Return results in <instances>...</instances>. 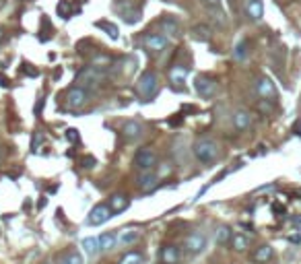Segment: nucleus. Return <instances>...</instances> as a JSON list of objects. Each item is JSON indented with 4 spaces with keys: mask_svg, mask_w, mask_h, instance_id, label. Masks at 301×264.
I'll use <instances>...</instances> for the list:
<instances>
[{
    "mask_svg": "<svg viewBox=\"0 0 301 264\" xmlns=\"http://www.w3.org/2000/svg\"><path fill=\"white\" fill-rule=\"evenodd\" d=\"M89 95H91V91L89 89H83V87H79V85H74V87H71V89L66 91V108L68 110H79V108H83L85 103L89 101Z\"/></svg>",
    "mask_w": 301,
    "mask_h": 264,
    "instance_id": "39448f33",
    "label": "nucleus"
},
{
    "mask_svg": "<svg viewBox=\"0 0 301 264\" xmlns=\"http://www.w3.org/2000/svg\"><path fill=\"white\" fill-rule=\"evenodd\" d=\"M111 208L107 205H97V207H93L91 208V213L87 217V223L89 225H103V223H107L109 219H111Z\"/></svg>",
    "mask_w": 301,
    "mask_h": 264,
    "instance_id": "0eeeda50",
    "label": "nucleus"
},
{
    "mask_svg": "<svg viewBox=\"0 0 301 264\" xmlns=\"http://www.w3.org/2000/svg\"><path fill=\"white\" fill-rule=\"evenodd\" d=\"M161 262L163 264H177L179 262V250H177V245L174 244H165L161 248Z\"/></svg>",
    "mask_w": 301,
    "mask_h": 264,
    "instance_id": "f8f14e48",
    "label": "nucleus"
},
{
    "mask_svg": "<svg viewBox=\"0 0 301 264\" xmlns=\"http://www.w3.org/2000/svg\"><path fill=\"white\" fill-rule=\"evenodd\" d=\"M66 140L68 143H72V145H76L81 140V134H79V130H74V128H68L66 130Z\"/></svg>",
    "mask_w": 301,
    "mask_h": 264,
    "instance_id": "2f4dec72",
    "label": "nucleus"
},
{
    "mask_svg": "<svg viewBox=\"0 0 301 264\" xmlns=\"http://www.w3.org/2000/svg\"><path fill=\"white\" fill-rule=\"evenodd\" d=\"M122 136L126 140H139L142 136V126L139 122H126L122 126Z\"/></svg>",
    "mask_w": 301,
    "mask_h": 264,
    "instance_id": "4468645a",
    "label": "nucleus"
},
{
    "mask_svg": "<svg viewBox=\"0 0 301 264\" xmlns=\"http://www.w3.org/2000/svg\"><path fill=\"white\" fill-rule=\"evenodd\" d=\"M144 48H147L149 52H153V54H159V52H163L167 48V38L165 35H159V33H149L147 38L142 39Z\"/></svg>",
    "mask_w": 301,
    "mask_h": 264,
    "instance_id": "1a4fd4ad",
    "label": "nucleus"
},
{
    "mask_svg": "<svg viewBox=\"0 0 301 264\" xmlns=\"http://www.w3.org/2000/svg\"><path fill=\"white\" fill-rule=\"evenodd\" d=\"M229 244H231V248H233V250H237V252H244V250H248V248H250V240H248L246 235H242V233H235V235H231Z\"/></svg>",
    "mask_w": 301,
    "mask_h": 264,
    "instance_id": "aec40b11",
    "label": "nucleus"
},
{
    "mask_svg": "<svg viewBox=\"0 0 301 264\" xmlns=\"http://www.w3.org/2000/svg\"><path fill=\"white\" fill-rule=\"evenodd\" d=\"M184 245H186V250L190 252V254H200L206 248V237L200 231H192V233L186 235Z\"/></svg>",
    "mask_w": 301,
    "mask_h": 264,
    "instance_id": "6e6552de",
    "label": "nucleus"
},
{
    "mask_svg": "<svg viewBox=\"0 0 301 264\" xmlns=\"http://www.w3.org/2000/svg\"><path fill=\"white\" fill-rule=\"evenodd\" d=\"M93 66H97V68H103V70H106L107 66H111V58L106 56V54H97L95 58H93Z\"/></svg>",
    "mask_w": 301,
    "mask_h": 264,
    "instance_id": "7c9ffc66",
    "label": "nucleus"
},
{
    "mask_svg": "<svg viewBox=\"0 0 301 264\" xmlns=\"http://www.w3.org/2000/svg\"><path fill=\"white\" fill-rule=\"evenodd\" d=\"M256 91H258V95H260L262 99H270V101H274V99H277V95H279L277 87H274V83L270 81L268 76H262L260 81H258Z\"/></svg>",
    "mask_w": 301,
    "mask_h": 264,
    "instance_id": "9d476101",
    "label": "nucleus"
},
{
    "mask_svg": "<svg viewBox=\"0 0 301 264\" xmlns=\"http://www.w3.org/2000/svg\"><path fill=\"white\" fill-rule=\"evenodd\" d=\"M41 108H44V99H39V101H37V110H35V116H39V113H41Z\"/></svg>",
    "mask_w": 301,
    "mask_h": 264,
    "instance_id": "72a5a7b5",
    "label": "nucleus"
},
{
    "mask_svg": "<svg viewBox=\"0 0 301 264\" xmlns=\"http://www.w3.org/2000/svg\"><path fill=\"white\" fill-rule=\"evenodd\" d=\"M233 126L237 132H244L252 126V116H250V112H246V110H237L233 113Z\"/></svg>",
    "mask_w": 301,
    "mask_h": 264,
    "instance_id": "ddd939ff",
    "label": "nucleus"
},
{
    "mask_svg": "<svg viewBox=\"0 0 301 264\" xmlns=\"http://www.w3.org/2000/svg\"><path fill=\"white\" fill-rule=\"evenodd\" d=\"M83 250L87 252L89 256L97 254V250H99V240H97V237H85V240H83Z\"/></svg>",
    "mask_w": 301,
    "mask_h": 264,
    "instance_id": "cd10ccee",
    "label": "nucleus"
},
{
    "mask_svg": "<svg viewBox=\"0 0 301 264\" xmlns=\"http://www.w3.org/2000/svg\"><path fill=\"white\" fill-rule=\"evenodd\" d=\"M192 153L200 163H212V161H217V157H219V145L211 138H200L194 143Z\"/></svg>",
    "mask_w": 301,
    "mask_h": 264,
    "instance_id": "f03ea898",
    "label": "nucleus"
},
{
    "mask_svg": "<svg viewBox=\"0 0 301 264\" xmlns=\"http://www.w3.org/2000/svg\"><path fill=\"white\" fill-rule=\"evenodd\" d=\"M194 89H196V93H198L200 97L211 99V97H214V95H217L219 85L211 76H198V78H196V83H194Z\"/></svg>",
    "mask_w": 301,
    "mask_h": 264,
    "instance_id": "423d86ee",
    "label": "nucleus"
},
{
    "mask_svg": "<svg viewBox=\"0 0 301 264\" xmlns=\"http://www.w3.org/2000/svg\"><path fill=\"white\" fill-rule=\"evenodd\" d=\"M2 39H4V31L0 29V43H2Z\"/></svg>",
    "mask_w": 301,
    "mask_h": 264,
    "instance_id": "c9c22d12",
    "label": "nucleus"
},
{
    "mask_svg": "<svg viewBox=\"0 0 301 264\" xmlns=\"http://www.w3.org/2000/svg\"><path fill=\"white\" fill-rule=\"evenodd\" d=\"M136 93L144 99H151L155 93H157V75L153 70H147L142 73V76L136 81Z\"/></svg>",
    "mask_w": 301,
    "mask_h": 264,
    "instance_id": "20e7f679",
    "label": "nucleus"
},
{
    "mask_svg": "<svg viewBox=\"0 0 301 264\" xmlns=\"http://www.w3.org/2000/svg\"><path fill=\"white\" fill-rule=\"evenodd\" d=\"M246 56H248V41H239L235 46V50H233V58L235 60H246Z\"/></svg>",
    "mask_w": 301,
    "mask_h": 264,
    "instance_id": "c756f323",
    "label": "nucleus"
},
{
    "mask_svg": "<svg viewBox=\"0 0 301 264\" xmlns=\"http://www.w3.org/2000/svg\"><path fill=\"white\" fill-rule=\"evenodd\" d=\"M231 227H227V225H221V227H217V231H214V242L217 244H227L229 240H231Z\"/></svg>",
    "mask_w": 301,
    "mask_h": 264,
    "instance_id": "a878e982",
    "label": "nucleus"
},
{
    "mask_svg": "<svg viewBox=\"0 0 301 264\" xmlns=\"http://www.w3.org/2000/svg\"><path fill=\"white\" fill-rule=\"evenodd\" d=\"M0 153H2V149H0Z\"/></svg>",
    "mask_w": 301,
    "mask_h": 264,
    "instance_id": "e433bc0d",
    "label": "nucleus"
},
{
    "mask_svg": "<svg viewBox=\"0 0 301 264\" xmlns=\"http://www.w3.org/2000/svg\"><path fill=\"white\" fill-rule=\"evenodd\" d=\"M246 11H248V15H250L252 21H260L262 17H264V4H262V0H248V2H246Z\"/></svg>",
    "mask_w": 301,
    "mask_h": 264,
    "instance_id": "2eb2a0df",
    "label": "nucleus"
},
{
    "mask_svg": "<svg viewBox=\"0 0 301 264\" xmlns=\"http://www.w3.org/2000/svg\"><path fill=\"white\" fill-rule=\"evenodd\" d=\"M116 244H118V235H116V233H111V231L103 233V235L99 237V250H103V252L114 250V248H116Z\"/></svg>",
    "mask_w": 301,
    "mask_h": 264,
    "instance_id": "6ab92c4d",
    "label": "nucleus"
},
{
    "mask_svg": "<svg viewBox=\"0 0 301 264\" xmlns=\"http://www.w3.org/2000/svg\"><path fill=\"white\" fill-rule=\"evenodd\" d=\"M211 27H206V25H196V27H192V38L196 39V41H202V43H206L211 39Z\"/></svg>",
    "mask_w": 301,
    "mask_h": 264,
    "instance_id": "4be33fe9",
    "label": "nucleus"
},
{
    "mask_svg": "<svg viewBox=\"0 0 301 264\" xmlns=\"http://www.w3.org/2000/svg\"><path fill=\"white\" fill-rule=\"evenodd\" d=\"M141 233L136 229H122L118 235V244L120 245H134V242H139Z\"/></svg>",
    "mask_w": 301,
    "mask_h": 264,
    "instance_id": "a211bd4d",
    "label": "nucleus"
},
{
    "mask_svg": "<svg viewBox=\"0 0 301 264\" xmlns=\"http://www.w3.org/2000/svg\"><path fill=\"white\" fill-rule=\"evenodd\" d=\"M103 78H106V70L103 68H97V66H85L83 70H79V75H76L74 83L83 87V89H95L103 83Z\"/></svg>",
    "mask_w": 301,
    "mask_h": 264,
    "instance_id": "f257e3e1",
    "label": "nucleus"
},
{
    "mask_svg": "<svg viewBox=\"0 0 301 264\" xmlns=\"http://www.w3.org/2000/svg\"><path fill=\"white\" fill-rule=\"evenodd\" d=\"M186 75H188V70L184 66H174L169 70V81L177 87V85H182L186 81Z\"/></svg>",
    "mask_w": 301,
    "mask_h": 264,
    "instance_id": "5701e85b",
    "label": "nucleus"
},
{
    "mask_svg": "<svg viewBox=\"0 0 301 264\" xmlns=\"http://www.w3.org/2000/svg\"><path fill=\"white\" fill-rule=\"evenodd\" d=\"M206 2H209V4H219L221 0H206Z\"/></svg>",
    "mask_w": 301,
    "mask_h": 264,
    "instance_id": "f704fd0d",
    "label": "nucleus"
},
{
    "mask_svg": "<svg viewBox=\"0 0 301 264\" xmlns=\"http://www.w3.org/2000/svg\"><path fill=\"white\" fill-rule=\"evenodd\" d=\"M142 262V256L139 252H128L122 256V260H120V264H141Z\"/></svg>",
    "mask_w": 301,
    "mask_h": 264,
    "instance_id": "c85d7f7f",
    "label": "nucleus"
},
{
    "mask_svg": "<svg viewBox=\"0 0 301 264\" xmlns=\"http://www.w3.org/2000/svg\"><path fill=\"white\" fill-rule=\"evenodd\" d=\"M157 173H153V171H141L139 175V182H136V186H139V190L142 192H151L157 188Z\"/></svg>",
    "mask_w": 301,
    "mask_h": 264,
    "instance_id": "9b49d317",
    "label": "nucleus"
},
{
    "mask_svg": "<svg viewBox=\"0 0 301 264\" xmlns=\"http://www.w3.org/2000/svg\"><path fill=\"white\" fill-rule=\"evenodd\" d=\"M95 27L103 29L111 39H118V38H120V29H118V25L109 23V21H95Z\"/></svg>",
    "mask_w": 301,
    "mask_h": 264,
    "instance_id": "393cba45",
    "label": "nucleus"
},
{
    "mask_svg": "<svg viewBox=\"0 0 301 264\" xmlns=\"http://www.w3.org/2000/svg\"><path fill=\"white\" fill-rule=\"evenodd\" d=\"M258 110H260L262 113H270L274 108H272V101L270 99H260L258 101Z\"/></svg>",
    "mask_w": 301,
    "mask_h": 264,
    "instance_id": "473e14b6",
    "label": "nucleus"
},
{
    "mask_svg": "<svg viewBox=\"0 0 301 264\" xmlns=\"http://www.w3.org/2000/svg\"><path fill=\"white\" fill-rule=\"evenodd\" d=\"M161 29L165 31L167 35H171V38L179 35V25H177V21L174 19V17H165V19L161 21Z\"/></svg>",
    "mask_w": 301,
    "mask_h": 264,
    "instance_id": "412c9836",
    "label": "nucleus"
},
{
    "mask_svg": "<svg viewBox=\"0 0 301 264\" xmlns=\"http://www.w3.org/2000/svg\"><path fill=\"white\" fill-rule=\"evenodd\" d=\"M72 13H79V8H72L71 0H60V2H58V15L62 17V19H68Z\"/></svg>",
    "mask_w": 301,
    "mask_h": 264,
    "instance_id": "bb28decb",
    "label": "nucleus"
},
{
    "mask_svg": "<svg viewBox=\"0 0 301 264\" xmlns=\"http://www.w3.org/2000/svg\"><path fill=\"white\" fill-rule=\"evenodd\" d=\"M272 256H274L272 245H260V248H258V250L252 254V260L258 262V264H266Z\"/></svg>",
    "mask_w": 301,
    "mask_h": 264,
    "instance_id": "f3484780",
    "label": "nucleus"
},
{
    "mask_svg": "<svg viewBox=\"0 0 301 264\" xmlns=\"http://www.w3.org/2000/svg\"><path fill=\"white\" fill-rule=\"evenodd\" d=\"M58 264H83V258L76 250H68L58 258Z\"/></svg>",
    "mask_w": 301,
    "mask_h": 264,
    "instance_id": "b1692460",
    "label": "nucleus"
},
{
    "mask_svg": "<svg viewBox=\"0 0 301 264\" xmlns=\"http://www.w3.org/2000/svg\"><path fill=\"white\" fill-rule=\"evenodd\" d=\"M128 205H130V200H128V196H124V194H114L107 202L111 213H124V210L128 208Z\"/></svg>",
    "mask_w": 301,
    "mask_h": 264,
    "instance_id": "dca6fc26",
    "label": "nucleus"
},
{
    "mask_svg": "<svg viewBox=\"0 0 301 264\" xmlns=\"http://www.w3.org/2000/svg\"><path fill=\"white\" fill-rule=\"evenodd\" d=\"M157 153L153 151V149H149V147H142V149H139L136 151V155H134V167L139 171H153L155 167H157Z\"/></svg>",
    "mask_w": 301,
    "mask_h": 264,
    "instance_id": "7ed1b4c3",
    "label": "nucleus"
}]
</instances>
